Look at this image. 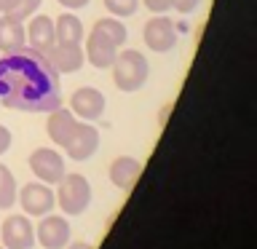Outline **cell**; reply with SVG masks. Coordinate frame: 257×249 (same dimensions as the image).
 I'll return each instance as SVG.
<instances>
[{
  "instance_id": "6da1fadb",
  "label": "cell",
  "mask_w": 257,
  "mask_h": 249,
  "mask_svg": "<svg viewBox=\"0 0 257 249\" xmlns=\"http://www.w3.org/2000/svg\"><path fill=\"white\" fill-rule=\"evenodd\" d=\"M0 104L22 112H51L62 104L59 72L43 54L19 48L0 59Z\"/></svg>"
},
{
  "instance_id": "7a4b0ae2",
  "label": "cell",
  "mask_w": 257,
  "mask_h": 249,
  "mask_svg": "<svg viewBox=\"0 0 257 249\" xmlns=\"http://www.w3.org/2000/svg\"><path fill=\"white\" fill-rule=\"evenodd\" d=\"M148 75H150V64H148V56L137 48H118V56L112 62V80L120 91L132 94V91H140V88L148 83Z\"/></svg>"
},
{
  "instance_id": "3957f363",
  "label": "cell",
  "mask_w": 257,
  "mask_h": 249,
  "mask_svg": "<svg viewBox=\"0 0 257 249\" xmlns=\"http://www.w3.org/2000/svg\"><path fill=\"white\" fill-rule=\"evenodd\" d=\"M54 188H56L54 190L56 206L62 209L64 217L83 214L88 209V204H91V185H88V180L78 172H67Z\"/></svg>"
},
{
  "instance_id": "277c9868",
  "label": "cell",
  "mask_w": 257,
  "mask_h": 249,
  "mask_svg": "<svg viewBox=\"0 0 257 249\" xmlns=\"http://www.w3.org/2000/svg\"><path fill=\"white\" fill-rule=\"evenodd\" d=\"M16 204H22V212L27 217H43L51 214L56 206L54 188L46 182H27L22 190H16Z\"/></svg>"
},
{
  "instance_id": "5b68a950",
  "label": "cell",
  "mask_w": 257,
  "mask_h": 249,
  "mask_svg": "<svg viewBox=\"0 0 257 249\" xmlns=\"http://www.w3.org/2000/svg\"><path fill=\"white\" fill-rule=\"evenodd\" d=\"M72 228L64 214H43L35 225V244L43 249H64L70 244Z\"/></svg>"
},
{
  "instance_id": "8992f818",
  "label": "cell",
  "mask_w": 257,
  "mask_h": 249,
  "mask_svg": "<svg viewBox=\"0 0 257 249\" xmlns=\"http://www.w3.org/2000/svg\"><path fill=\"white\" fill-rule=\"evenodd\" d=\"M30 172L38 177V182H46V185H54L62 180L64 174V158H62V153L59 150H54V148H38V150H32L30 153Z\"/></svg>"
},
{
  "instance_id": "52a82bcc",
  "label": "cell",
  "mask_w": 257,
  "mask_h": 249,
  "mask_svg": "<svg viewBox=\"0 0 257 249\" xmlns=\"http://www.w3.org/2000/svg\"><path fill=\"white\" fill-rule=\"evenodd\" d=\"M0 241L6 249H32L35 246V225L27 214H8L0 225Z\"/></svg>"
},
{
  "instance_id": "ba28073f",
  "label": "cell",
  "mask_w": 257,
  "mask_h": 249,
  "mask_svg": "<svg viewBox=\"0 0 257 249\" xmlns=\"http://www.w3.org/2000/svg\"><path fill=\"white\" fill-rule=\"evenodd\" d=\"M104 107H107V99H104V94L99 91V88H94V86H80L70 96L72 115H75L78 120H86V123L99 120Z\"/></svg>"
},
{
  "instance_id": "9c48e42d",
  "label": "cell",
  "mask_w": 257,
  "mask_h": 249,
  "mask_svg": "<svg viewBox=\"0 0 257 249\" xmlns=\"http://www.w3.org/2000/svg\"><path fill=\"white\" fill-rule=\"evenodd\" d=\"M142 38H145V43H148L150 51L166 54L177 46V27H174V22L169 19V16L156 14L150 22H145Z\"/></svg>"
},
{
  "instance_id": "30bf717a",
  "label": "cell",
  "mask_w": 257,
  "mask_h": 249,
  "mask_svg": "<svg viewBox=\"0 0 257 249\" xmlns=\"http://www.w3.org/2000/svg\"><path fill=\"white\" fill-rule=\"evenodd\" d=\"M24 35H27V48L38 54H48L56 46V35H54V19L46 14H32L30 24L24 27Z\"/></svg>"
},
{
  "instance_id": "8fae6325",
  "label": "cell",
  "mask_w": 257,
  "mask_h": 249,
  "mask_svg": "<svg viewBox=\"0 0 257 249\" xmlns=\"http://www.w3.org/2000/svg\"><path fill=\"white\" fill-rule=\"evenodd\" d=\"M64 150H67V156L72 161H88L99 150V129L86 123V120H80L75 134H72V140L64 145Z\"/></svg>"
},
{
  "instance_id": "7c38bea8",
  "label": "cell",
  "mask_w": 257,
  "mask_h": 249,
  "mask_svg": "<svg viewBox=\"0 0 257 249\" xmlns=\"http://www.w3.org/2000/svg\"><path fill=\"white\" fill-rule=\"evenodd\" d=\"M46 59L51 62V67L59 75H72L83 67L86 56H83V46L80 43H56L51 51L46 54Z\"/></svg>"
},
{
  "instance_id": "4fadbf2b",
  "label": "cell",
  "mask_w": 257,
  "mask_h": 249,
  "mask_svg": "<svg viewBox=\"0 0 257 249\" xmlns=\"http://www.w3.org/2000/svg\"><path fill=\"white\" fill-rule=\"evenodd\" d=\"M80 120L72 115V110L70 107H56L48 112V120H46V132L48 137H51V142L56 145V148H64L70 140H72V134H75V129H78Z\"/></svg>"
},
{
  "instance_id": "5bb4252c",
  "label": "cell",
  "mask_w": 257,
  "mask_h": 249,
  "mask_svg": "<svg viewBox=\"0 0 257 249\" xmlns=\"http://www.w3.org/2000/svg\"><path fill=\"white\" fill-rule=\"evenodd\" d=\"M83 56L88 59V64H94L96 70H107L112 67V62H115V56H118V46H112L107 38H102L99 32H88V38H86V51Z\"/></svg>"
},
{
  "instance_id": "9a60e30c",
  "label": "cell",
  "mask_w": 257,
  "mask_h": 249,
  "mask_svg": "<svg viewBox=\"0 0 257 249\" xmlns=\"http://www.w3.org/2000/svg\"><path fill=\"white\" fill-rule=\"evenodd\" d=\"M107 174H110V182L115 185L118 190H132L134 182L140 180V174H142V161H137L132 156H118L110 164Z\"/></svg>"
},
{
  "instance_id": "2e32d148",
  "label": "cell",
  "mask_w": 257,
  "mask_h": 249,
  "mask_svg": "<svg viewBox=\"0 0 257 249\" xmlns=\"http://www.w3.org/2000/svg\"><path fill=\"white\" fill-rule=\"evenodd\" d=\"M24 46H27L24 22L14 19L8 14H0V54H14Z\"/></svg>"
},
{
  "instance_id": "e0dca14e",
  "label": "cell",
  "mask_w": 257,
  "mask_h": 249,
  "mask_svg": "<svg viewBox=\"0 0 257 249\" xmlns=\"http://www.w3.org/2000/svg\"><path fill=\"white\" fill-rule=\"evenodd\" d=\"M56 43H80L83 40V22L72 11H64L59 19H54Z\"/></svg>"
},
{
  "instance_id": "ac0fdd59",
  "label": "cell",
  "mask_w": 257,
  "mask_h": 249,
  "mask_svg": "<svg viewBox=\"0 0 257 249\" xmlns=\"http://www.w3.org/2000/svg\"><path fill=\"white\" fill-rule=\"evenodd\" d=\"M94 32H99L102 38H107L112 46H123L126 43V38H128V30H126V24L115 19V16H102V19H96L94 22Z\"/></svg>"
},
{
  "instance_id": "d6986e66",
  "label": "cell",
  "mask_w": 257,
  "mask_h": 249,
  "mask_svg": "<svg viewBox=\"0 0 257 249\" xmlns=\"http://www.w3.org/2000/svg\"><path fill=\"white\" fill-rule=\"evenodd\" d=\"M16 190H19L16 177L6 164H0V209H11L16 204Z\"/></svg>"
},
{
  "instance_id": "ffe728a7",
  "label": "cell",
  "mask_w": 257,
  "mask_h": 249,
  "mask_svg": "<svg viewBox=\"0 0 257 249\" xmlns=\"http://www.w3.org/2000/svg\"><path fill=\"white\" fill-rule=\"evenodd\" d=\"M104 8H107L110 16L123 19V16H134V14H137L140 0H104Z\"/></svg>"
},
{
  "instance_id": "44dd1931",
  "label": "cell",
  "mask_w": 257,
  "mask_h": 249,
  "mask_svg": "<svg viewBox=\"0 0 257 249\" xmlns=\"http://www.w3.org/2000/svg\"><path fill=\"white\" fill-rule=\"evenodd\" d=\"M40 3H43V0H16V3H14V8L8 11V16H14V19L24 22V19H30L32 14H38Z\"/></svg>"
},
{
  "instance_id": "7402d4cb",
  "label": "cell",
  "mask_w": 257,
  "mask_h": 249,
  "mask_svg": "<svg viewBox=\"0 0 257 249\" xmlns=\"http://www.w3.org/2000/svg\"><path fill=\"white\" fill-rule=\"evenodd\" d=\"M140 3H145L150 14H166L172 8V0H140Z\"/></svg>"
},
{
  "instance_id": "603a6c76",
  "label": "cell",
  "mask_w": 257,
  "mask_h": 249,
  "mask_svg": "<svg viewBox=\"0 0 257 249\" xmlns=\"http://www.w3.org/2000/svg\"><path fill=\"white\" fill-rule=\"evenodd\" d=\"M201 6V0H172V8L180 14H193Z\"/></svg>"
},
{
  "instance_id": "cb8c5ba5",
  "label": "cell",
  "mask_w": 257,
  "mask_h": 249,
  "mask_svg": "<svg viewBox=\"0 0 257 249\" xmlns=\"http://www.w3.org/2000/svg\"><path fill=\"white\" fill-rule=\"evenodd\" d=\"M11 142H14V134H11V129H6L3 123H0V156L11 150Z\"/></svg>"
},
{
  "instance_id": "d4e9b609",
  "label": "cell",
  "mask_w": 257,
  "mask_h": 249,
  "mask_svg": "<svg viewBox=\"0 0 257 249\" xmlns=\"http://www.w3.org/2000/svg\"><path fill=\"white\" fill-rule=\"evenodd\" d=\"M56 3H62V8H70V11H78V8H86L91 0H56Z\"/></svg>"
},
{
  "instance_id": "484cf974",
  "label": "cell",
  "mask_w": 257,
  "mask_h": 249,
  "mask_svg": "<svg viewBox=\"0 0 257 249\" xmlns=\"http://www.w3.org/2000/svg\"><path fill=\"white\" fill-rule=\"evenodd\" d=\"M64 249H96L94 244H86V241H72V244H67Z\"/></svg>"
},
{
  "instance_id": "4316f807",
  "label": "cell",
  "mask_w": 257,
  "mask_h": 249,
  "mask_svg": "<svg viewBox=\"0 0 257 249\" xmlns=\"http://www.w3.org/2000/svg\"><path fill=\"white\" fill-rule=\"evenodd\" d=\"M14 3H16V0H0V14H8L14 8Z\"/></svg>"
},
{
  "instance_id": "83f0119b",
  "label": "cell",
  "mask_w": 257,
  "mask_h": 249,
  "mask_svg": "<svg viewBox=\"0 0 257 249\" xmlns=\"http://www.w3.org/2000/svg\"><path fill=\"white\" fill-rule=\"evenodd\" d=\"M0 249H6V246H3V244H0Z\"/></svg>"
}]
</instances>
